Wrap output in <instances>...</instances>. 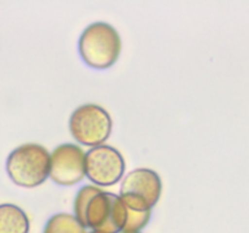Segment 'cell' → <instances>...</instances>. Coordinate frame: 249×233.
Masks as SVG:
<instances>
[{
    "label": "cell",
    "instance_id": "obj_1",
    "mask_svg": "<svg viewBox=\"0 0 249 233\" xmlns=\"http://www.w3.org/2000/svg\"><path fill=\"white\" fill-rule=\"evenodd\" d=\"M74 216L85 228L101 233H122L128 208L119 196L96 186H84L74 199Z\"/></svg>",
    "mask_w": 249,
    "mask_h": 233
},
{
    "label": "cell",
    "instance_id": "obj_2",
    "mask_svg": "<svg viewBox=\"0 0 249 233\" xmlns=\"http://www.w3.org/2000/svg\"><path fill=\"white\" fill-rule=\"evenodd\" d=\"M82 60L95 69H107L117 62L122 40L116 28L105 22H96L84 29L78 43Z\"/></svg>",
    "mask_w": 249,
    "mask_h": 233
},
{
    "label": "cell",
    "instance_id": "obj_3",
    "mask_svg": "<svg viewBox=\"0 0 249 233\" xmlns=\"http://www.w3.org/2000/svg\"><path fill=\"white\" fill-rule=\"evenodd\" d=\"M51 154L36 143H26L12 150L6 160V172L19 187L33 188L50 177Z\"/></svg>",
    "mask_w": 249,
    "mask_h": 233
},
{
    "label": "cell",
    "instance_id": "obj_4",
    "mask_svg": "<svg viewBox=\"0 0 249 233\" xmlns=\"http://www.w3.org/2000/svg\"><path fill=\"white\" fill-rule=\"evenodd\" d=\"M162 180L151 169H135L124 177L119 197L126 208L135 211H150L160 200Z\"/></svg>",
    "mask_w": 249,
    "mask_h": 233
},
{
    "label": "cell",
    "instance_id": "obj_5",
    "mask_svg": "<svg viewBox=\"0 0 249 233\" xmlns=\"http://www.w3.org/2000/svg\"><path fill=\"white\" fill-rule=\"evenodd\" d=\"M70 131L80 145H104L112 131V119L108 112L97 104H83L70 118Z\"/></svg>",
    "mask_w": 249,
    "mask_h": 233
},
{
    "label": "cell",
    "instance_id": "obj_6",
    "mask_svg": "<svg viewBox=\"0 0 249 233\" xmlns=\"http://www.w3.org/2000/svg\"><path fill=\"white\" fill-rule=\"evenodd\" d=\"M124 171L123 155L112 146H96L85 153V175L92 183L106 187L116 184Z\"/></svg>",
    "mask_w": 249,
    "mask_h": 233
},
{
    "label": "cell",
    "instance_id": "obj_7",
    "mask_svg": "<svg viewBox=\"0 0 249 233\" xmlns=\"http://www.w3.org/2000/svg\"><path fill=\"white\" fill-rule=\"evenodd\" d=\"M85 176V153L79 146L63 143L51 153L50 177L61 186H73Z\"/></svg>",
    "mask_w": 249,
    "mask_h": 233
},
{
    "label": "cell",
    "instance_id": "obj_8",
    "mask_svg": "<svg viewBox=\"0 0 249 233\" xmlns=\"http://www.w3.org/2000/svg\"><path fill=\"white\" fill-rule=\"evenodd\" d=\"M29 218L14 204L0 205V233H28Z\"/></svg>",
    "mask_w": 249,
    "mask_h": 233
},
{
    "label": "cell",
    "instance_id": "obj_9",
    "mask_svg": "<svg viewBox=\"0 0 249 233\" xmlns=\"http://www.w3.org/2000/svg\"><path fill=\"white\" fill-rule=\"evenodd\" d=\"M43 233H87V228L74 215L60 213L49 218Z\"/></svg>",
    "mask_w": 249,
    "mask_h": 233
},
{
    "label": "cell",
    "instance_id": "obj_10",
    "mask_svg": "<svg viewBox=\"0 0 249 233\" xmlns=\"http://www.w3.org/2000/svg\"><path fill=\"white\" fill-rule=\"evenodd\" d=\"M151 218L150 211H135L128 209V218L123 232H140L147 226Z\"/></svg>",
    "mask_w": 249,
    "mask_h": 233
},
{
    "label": "cell",
    "instance_id": "obj_11",
    "mask_svg": "<svg viewBox=\"0 0 249 233\" xmlns=\"http://www.w3.org/2000/svg\"><path fill=\"white\" fill-rule=\"evenodd\" d=\"M90 233H101V232H96V231H91V232Z\"/></svg>",
    "mask_w": 249,
    "mask_h": 233
},
{
    "label": "cell",
    "instance_id": "obj_12",
    "mask_svg": "<svg viewBox=\"0 0 249 233\" xmlns=\"http://www.w3.org/2000/svg\"><path fill=\"white\" fill-rule=\"evenodd\" d=\"M122 233H140V232H122Z\"/></svg>",
    "mask_w": 249,
    "mask_h": 233
}]
</instances>
